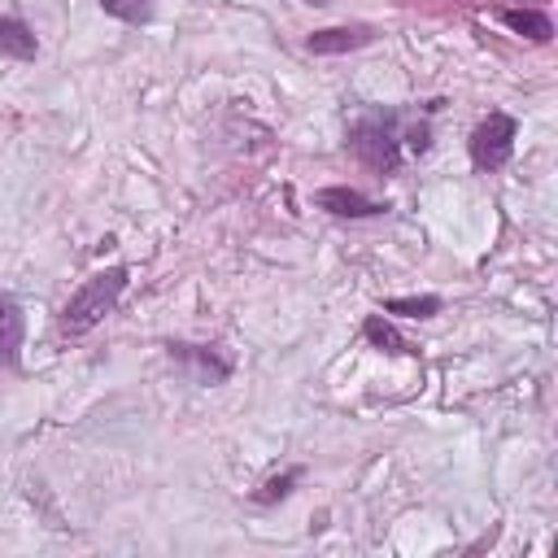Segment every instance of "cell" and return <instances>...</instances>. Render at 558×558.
<instances>
[{
  "mask_svg": "<svg viewBox=\"0 0 558 558\" xmlns=\"http://www.w3.org/2000/svg\"><path fill=\"white\" fill-rule=\"evenodd\" d=\"M100 9L113 13V17H122V22H131V26H144L153 17L157 0H100Z\"/></svg>",
  "mask_w": 558,
  "mask_h": 558,
  "instance_id": "cell-11",
  "label": "cell"
},
{
  "mask_svg": "<svg viewBox=\"0 0 558 558\" xmlns=\"http://www.w3.org/2000/svg\"><path fill=\"white\" fill-rule=\"evenodd\" d=\"M371 44V26H327L310 35V52H353Z\"/></svg>",
  "mask_w": 558,
  "mask_h": 558,
  "instance_id": "cell-6",
  "label": "cell"
},
{
  "mask_svg": "<svg viewBox=\"0 0 558 558\" xmlns=\"http://www.w3.org/2000/svg\"><path fill=\"white\" fill-rule=\"evenodd\" d=\"M296 480H301V471H296V466H292V471H283V475H270V480L257 488V501H262V506H270V501H279V497H288Z\"/></svg>",
  "mask_w": 558,
  "mask_h": 558,
  "instance_id": "cell-13",
  "label": "cell"
},
{
  "mask_svg": "<svg viewBox=\"0 0 558 558\" xmlns=\"http://www.w3.org/2000/svg\"><path fill=\"white\" fill-rule=\"evenodd\" d=\"M514 135H519L514 118L488 113V118L471 131V161H475L480 170H501V166L510 161V153H514Z\"/></svg>",
  "mask_w": 558,
  "mask_h": 558,
  "instance_id": "cell-3",
  "label": "cell"
},
{
  "mask_svg": "<svg viewBox=\"0 0 558 558\" xmlns=\"http://www.w3.org/2000/svg\"><path fill=\"white\" fill-rule=\"evenodd\" d=\"M0 57H13V61H31L35 57V35H31L26 22L0 17Z\"/></svg>",
  "mask_w": 558,
  "mask_h": 558,
  "instance_id": "cell-8",
  "label": "cell"
},
{
  "mask_svg": "<svg viewBox=\"0 0 558 558\" xmlns=\"http://www.w3.org/2000/svg\"><path fill=\"white\" fill-rule=\"evenodd\" d=\"M305 4H323V0H305Z\"/></svg>",
  "mask_w": 558,
  "mask_h": 558,
  "instance_id": "cell-14",
  "label": "cell"
},
{
  "mask_svg": "<svg viewBox=\"0 0 558 558\" xmlns=\"http://www.w3.org/2000/svg\"><path fill=\"white\" fill-rule=\"evenodd\" d=\"M122 292H126V266L96 270V275L83 279V288L65 301V310H61V331H65V336H83V331H92V327L118 305Z\"/></svg>",
  "mask_w": 558,
  "mask_h": 558,
  "instance_id": "cell-1",
  "label": "cell"
},
{
  "mask_svg": "<svg viewBox=\"0 0 558 558\" xmlns=\"http://www.w3.org/2000/svg\"><path fill=\"white\" fill-rule=\"evenodd\" d=\"M388 314H410V318H432L440 310V296H397L384 305Z\"/></svg>",
  "mask_w": 558,
  "mask_h": 558,
  "instance_id": "cell-12",
  "label": "cell"
},
{
  "mask_svg": "<svg viewBox=\"0 0 558 558\" xmlns=\"http://www.w3.org/2000/svg\"><path fill=\"white\" fill-rule=\"evenodd\" d=\"M349 148L379 174H392L401 161V140H397V118L392 113H366L349 131Z\"/></svg>",
  "mask_w": 558,
  "mask_h": 558,
  "instance_id": "cell-2",
  "label": "cell"
},
{
  "mask_svg": "<svg viewBox=\"0 0 558 558\" xmlns=\"http://www.w3.org/2000/svg\"><path fill=\"white\" fill-rule=\"evenodd\" d=\"M22 331H26V318L17 310L13 296H0V366L17 362V349H22Z\"/></svg>",
  "mask_w": 558,
  "mask_h": 558,
  "instance_id": "cell-7",
  "label": "cell"
},
{
  "mask_svg": "<svg viewBox=\"0 0 558 558\" xmlns=\"http://www.w3.org/2000/svg\"><path fill=\"white\" fill-rule=\"evenodd\" d=\"M501 22H506L514 35L532 39V44H545V39L554 35V22H549L545 13H536V9H506V13H501Z\"/></svg>",
  "mask_w": 558,
  "mask_h": 558,
  "instance_id": "cell-9",
  "label": "cell"
},
{
  "mask_svg": "<svg viewBox=\"0 0 558 558\" xmlns=\"http://www.w3.org/2000/svg\"><path fill=\"white\" fill-rule=\"evenodd\" d=\"M318 209H327V214H336V218H375V214H384L388 205L362 196L357 187H323V192H318Z\"/></svg>",
  "mask_w": 558,
  "mask_h": 558,
  "instance_id": "cell-4",
  "label": "cell"
},
{
  "mask_svg": "<svg viewBox=\"0 0 558 558\" xmlns=\"http://www.w3.org/2000/svg\"><path fill=\"white\" fill-rule=\"evenodd\" d=\"M170 357L187 362V366L196 371V379H201V384H222V379L231 375V366H227L214 349H201V344H170Z\"/></svg>",
  "mask_w": 558,
  "mask_h": 558,
  "instance_id": "cell-5",
  "label": "cell"
},
{
  "mask_svg": "<svg viewBox=\"0 0 558 558\" xmlns=\"http://www.w3.org/2000/svg\"><path fill=\"white\" fill-rule=\"evenodd\" d=\"M362 331H366V340L375 344V349H384V353H405L410 344L397 336V327L388 323V318H379V314H371L366 323H362Z\"/></svg>",
  "mask_w": 558,
  "mask_h": 558,
  "instance_id": "cell-10",
  "label": "cell"
}]
</instances>
